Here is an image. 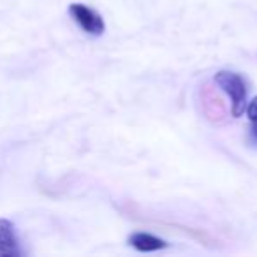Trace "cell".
<instances>
[{"instance_id":"cell-1","label":"cell","mask_w":257,"mask_h":257,"mask_svg":"<svg viewBox=\"0 0 257 257\" xmlns=\"http://www.w3.org/2000/svg\"><path fill=\"white\" fill-rule=\"evenodd\" d=\"M215 83L227 93L231 99V111L232 116H241L246 109V85L243 78L236 72L231 71H220L215 74Z\"/></svg>"},{"instance_id":"cell-2","label":"cell","mask_w":257,"mask_h":257,"mask_svg":"<svg viewBox=\"0 0 257 257\" xmlns=\"http://www.w3.org/2000/svg\"><path fill=\"white\" fill-rule=\"evenodd\" d=\"M69 15L81 27L83 32H86L88 36H102L104 30H106L104 20L100 18L99 13L83 4H71L69 6Z\"/></svg>"},{"instance_id":"cell-3","label":"cell","mask_w":257,"mask_h":257,"mask_svg":"<svg viewBox=\"0 0 257 257\" xmlns=\"http://www.w3.org/2000/svg\"><path fill=\"white\" fill-rule=\"evenodd\" d=\"M22 253L15 224L8 218H0V257H18Z\"/></svg>"},{"instance_id":"cell-4","label":"cell","mask_w":257,"mask_h":257,"mask_svg":"<svg viewBox=\"0 0 257 257\" xmlns=\"http://www.w3.org/2000/svg\"><path fill=\"white\" fill-rule=\"evenodd\" d=\"M128 245L134 246L140 252H155V250H162L168 246V243L164 239L157 238L154 234L148 232H134L128 236Z\"/></svg>"},{"instance_id":"cell-5","label":"cell","mask_w":257,"mask_h":257,"mask_svg":"<svg viewBox=\"0 0 257 257\" xmlns=\"http://www.w3.org/2000/svg\"><path fill=\"white\" fill-rule=\"evenodd\" d=\"M246 116H248L250 120V125H252V131L253 134L257 136V97L252 100V102L246 104Z\"/></svg>"}]
</instances>
